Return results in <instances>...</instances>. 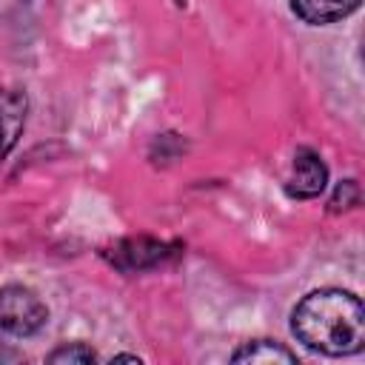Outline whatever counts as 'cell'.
Returning a JSON list of instances; mask_svg holds the SVG:
<instances>
[{"label":"cell","instance_id":"8992f818","mask_svg":"<svg viewBox=\"0 0 365 365\" xmlns=\"http://www.w3.org/2000/svg\"><path fill=\"white\" fill-rule=\"evenodd\" d=\"M291 14L305 26H331L351 17L362 0H288Z\"/></svg>","mask_w":365,"mask_h":365},{"label":"cell","instance_id":"52a82bcc","mask_svg":"<svg viewBox=\"0 0 365 365\" xmlns=\"http://www.w3.org/2000/svg\"><path fill=\"white\" fill-rule=\"evenodd\" d=\"M231 362H245V365H297V354L288 351L277 339H251L242 342L234 354Z\"/></svg>","mask_w":365,"mask_h":365},{"label":"cell","instance_id":"5b68a950","mask_svg":"<svg viewBox=\"0 0 365 365\" xmlns=\"http://www.w3.org/2000/svg\"><path fill=\"white\" fill-rule=\"evenodd\" d=\"M26 114H29L26 91L0 88V163L17 145V140L23 134V125H26Z\"/></svg>","mask_w":365,"mask_h":365},{"label":"cell","instance_id":"3957f363","mask_svg":"<svg viewBox=\"0 0 365 365\" xmlns=\"http://www.w3.org/2000/svg\"><path fill=\"white\" fill-rule=\"evenodd\" d=\"M48 325V305L26 285L0 288V334L29 339Z\"/></svg>","mask_w":365,"mask_h":365},{"label":"cell","instance_id":"7a4b0ae2","mask_svg":"<svg viewBox=\"0 0 365 365\" xmlns=\"http://www.w3.org/2000/svg\"><path fill=\"white\" fill-rule=\"evenodd\" d=\"M182 248L185 245L177 240H157L148 234H137V237H123L114 245H106L100 257L120 274H145L174 262L182 254Z\"/></svg>","mask_w":365,"mask_h":365},{"label":"cell","instance_id":"30bf717a","mask_svg":"<svg viewBox=\"0 0 365 365\" xmlns=\"http://www.w3.org/2000/svg\"><path fill=\"white\" fill-rule=\"evenodd\" d=\"M359 200H362L359 182H356L354 177H348V180L336 182V188H334V194H331V200H328V214L351 211V208H356V205H359Z\"/></svg>","mask_w":365,"mask_h":365},{"label":"cell","instance_id":"8fae6325","mask_svg":"<svg viewBox=\"0 0 365 365\" xmlns=\"http://www.w3.org/2000/svg\"><path fill=\"white\" fill-rule=\"evenodd\" d=\"M17 359H23L17 351H11V348H3V345H0V362H17Z\"/></svg>","mask_w":365,"mask_h":365},{"label":"cell","instance_id":"9c48e42d","mask_svg":"<svg viewBox=\"0 0 365 365\" xmlns=\"http://www.w3.org/2000/svg\"><path fill=\"white\" fill-rule=\"evenodd\" d=\"M100 356L88 342H63L46 356V362L51 365H91Z\"/></svg>","mask_w":365,"mask_h":365},{"label":"cell","instance_id":"7c38bea8","mask_svg":"<svg viewBox=\"0 0 365 365\" xmlns=\"http://www.w3.org/2000/svg\"><path fill=\"white\" fill-rule=\"evenodd\" d=\"M108 362H137V365H140L143 359H140L137 354H114V356H111Z\"/></svg>","mask_w":365,"mask_h":365},{"label":"cell","instance_id":"6da1fadb","mask_svg":"<svg viewBox=\"0 0 365 365\" xmlns=\"http://www.w3.org/2000/svg\"><path fill=\"white\" fill-rule=\"evenodd\" d=\"M291 334L322 356H351L365 345V308L354 291L319 288L291 311Z\"/></svg>","mask_w":365,"mask_h":365},{"label":"cell","instance_id":"277c9868","mask_svg":"<svg viewBox=\"0 0 365 365\" xmlns=\"http://www.w3.org/2000/svg\"><path fill=\"white\" fill-rule=\"evenodd\" d=\"M325 185H328L325 160L308 145L297 148L294 160H291V174L285 180V194L291 200H314L325 191Z\"/></svg>","mask_w":365,"mask_h":365},{"label":"cell","instance_id":"ba28073f","mask_svg":"<svg viewBox=\"0 0 365 365\" xmlns=\"http://www.w3.org/2000/svg\"><path fill=\"white\" fill-rule=\"evenodd\" d=\"M185 151H188L185 137H182V134H177V131H165V134H157V137L151 140L148 160H151L154 165H168V163L180 160Z\"/></svg>","mask_w":365,"mask_h":365}]
</instances>
